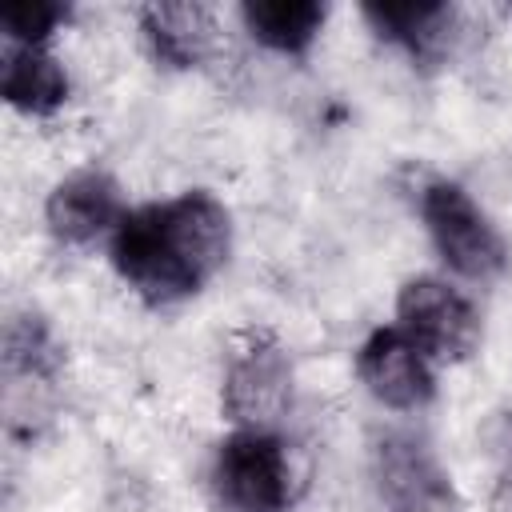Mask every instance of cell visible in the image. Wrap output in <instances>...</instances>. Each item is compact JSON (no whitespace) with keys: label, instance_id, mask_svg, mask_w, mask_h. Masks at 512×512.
I'll use <instances>...</instances> for the list:
<instances>
[{"label":"cell","instance_id":"obj_1","mask_svg":"<svg viewBox=\"0 0 512 512\" xmlns=\"http://www.w3.org/2000/svg\"><path fill=\"white\" fill-rule=\"evenodd\" d=\"M232 252V216L212 192H180L132 208L112 232V268L148 304L196 296Z\"/></svg>","mask_w":512,"mask_h":512},{"label":"cell","instance_id":"obj_2","mask_svg":"<svg viewBox=\"0 0 512 512\" xmlns=\"http://www.w3.org/2000/svg\"><path fill=\"white\" fill-rule=\"evenodd\" d=\"M420 216L440 260L464 280H496L508 264V244L488 212L452 180H428L420 188Z\"/></svg>","mask_w":512,"mask_h":512},{"label":"cell","instance_id":"obj_3","mask_svg":"<svg viewBox=\"0 0 512 512\" xmlns=\"http://www.w3.org/2000/svg\"><path fill=\"white\" fill-rule=\"evenodd\" d=\"M212 488L228 512H284L292 504V464L276 432L236 428L216 448Z\"/></svg>","mask_w":512,"mask_h":512},{"label":"cell","instance_id":"obj_4","mask_svg":"<svg viewBox=\"0 0 512 512\" xmlns=\"http://www.w3.org/2000/svg\"><path fill=\"white\" fill-rule=\"evenodd\" d=\"M220 408L236 428H272L292 408V360L272 332H248L232 348Z\"/></svg>","mask_w":512,"mask_h":512},{"label":"cell","instance_id":"obj_5","mask_svg":"<svg viewBox=\"0 0 512 512\" xmlns=\"http://www.w3.org/2000/svg\"><path fill=\"white\" fill-rule=\"evenodd\" d=\"M400 332L412 336L428 360H468L480 344V316L472 300L440 276H412L396 296Z\"/></svg>","mask_w":512,"mask_h":512},{"label":"cell","instance_id":"obj_6","mask_svg":"<svg viewBox=\"0 0 512 512\" xmlns=\"http://www.w3.org/2000/svg\"><path fill=\"white\" fill-rule=\"evenodd\" d=\"M376 488L392 512H460L456 488L436 452L408 432L376 440Z\"/></svg>","mask_w":512,"mask_h":512},{"label":"cell","instance_id":"obj_7","mask_svg":"<svg viewBox=\"0 0 512 512\" xmlns=\"http://www.w3.org/2000/svg\"><path fill=\"white\" fill-rule=\"evenodd\" d=\"M356 376L384 408H396V412H416V408L432 404V396H436V376H432L428 352L400 328H376L360 344Z\"/></svg>","mask_w":512,"mask_h":512},{"label":"cell","instance_id":"obj_8","mask_svg":"<svg viewBox=\"0 0 512 512\" xmlns=\"http://www.w3.org/2000/svg\"><path fill=\"white\" fill-rule=\"evenodd\" d=\"M124 216L128 212H124L120 184L104 168H80V172L64 176L44 204L48 232L72 248H84V244L116 232Z\"/></svg>","mask_w":512,"mask_h":512},{"label":"cell","instance_id":"obj_9","mask_svg":"<svg viewBox=\"0 0 512 512\" xmlns=\"http://www.w3.org/2000/svg\"><path fill=\"white\" fill-rule=\"evenodd\" d=\"M364 20L388 44H400L412 60H440L460 28V12L444 0H376L364 4Z\"/></svg>","mask_w":512,"mask_h":512},{"label":"cell","instance_id":"obj_10","mask_svg":"<svg viewBox=\"0 0 512 512\" xmlns=\"http://www.w3.org/2000/svg\"><path fill=\"white\" fill-rule=\"evenodd\" d=\"M140 32H144L152 56L164 60L168 68H200L220 44L216 12L208 4H192V0L144 4Z\"/></svg>","mask_w":512,"mask_h":512},{"label":"cell","instance_id":"obj_11","mask_svg":"<svg viewBox=\"0 0 512 512\" xmlns=\"http://www.w3.org/2000/svg\"><path fill=\"white\" fill-rule=\"evenodd\" d=\"M4 100L28 116H52L68 100L64 64L32 44H12L4 52Z\"/></svg>","mask_w":512,"mask_h":512},{"label":"cell","instance_id":"obj_12","mask_svg":"<svg viewBox=\"0 0 512 512\" xmlns=\"http://www.w3.org/2000/svg\"><path fill=\"white\" fill-rule=\"evenodd\" d=\"M240 20L264 48L280 56H304L328 20V8L316 0H248Z\"/></svg>","mask_w":512,"mask_h":512},{"label":"cell","instance_id":"obj_13","mask_svg":"<svg viewBox=\"0 0 512 512\" xmlns=\"http://www.w3.org/2000/svg\"><path fill=\"white\" fill-rule=\"evenodd\" d=\"M60 368V348L48 324L36 312H20L4 328V376L8 388L20 384H48Z\"/></svg>","mask_w":512,"mask_h":512},{"label":"cell","instance_id":"obj_14","mask_svg":"<svg viewBox=\"0 0 512 512\" xmlns=\"http://www.w3.org/2000/svg\"><path fill=\"white\" fill-rule=\"evenodd\" d=\"M72 16L68 4H56V0H16V4H4L0 12V24L8 32L12 44H32V48H44V40Z\"/></svg>","mask_w":512,"mask_h":512},{"label":"cell","instance_id":"obj_15","mask_svg":"<svg viewBox=\"0 0 512 512\" xmlns=\"http://www.w3.org/2000/svg\"><path fill=\"white\" fill-rule=\"evenodd\" d=\"M484 448H488V460H492L496 508L512 512V412H496L484 424Z\"/></svg>","mask_w":512,"mask_h":512}]
</instances>
